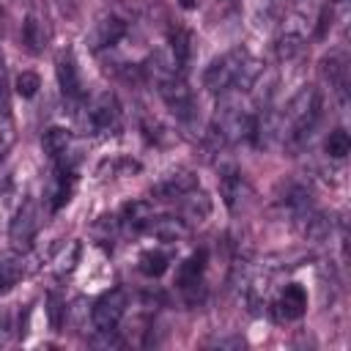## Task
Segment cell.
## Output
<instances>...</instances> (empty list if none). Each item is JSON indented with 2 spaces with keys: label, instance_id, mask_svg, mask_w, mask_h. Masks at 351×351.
<instances>
[{
  "label": "cell",
  "instance_id": "cell-1",
  "mask_svg": "<svg viewBox=\"0 0 351 351\" xmlns=\"http://www.w3.org/2000/svg\"><path fill=\"white\" fill-rule=\"evenodd\" d=\"M258 77H261V63L244 47H236V49H230V52H225L208 63V69L203 71V88L208 93L222 96L230 88L250 90Z\"/></svg>",
  "mask_w": 351,
  "mask_h": 351
},
{
  "label": "cell",
  "instance_id": "cell-2",
  "mask_svg": "<svg viewBox=\"0 0 351 351\" xmlns=\"http://www.w3.org/2000/svg\"><path fill=\"white\" fill-rule=\"evenodd\" d=\"M321 118V93L313 85L299 88L291 101L285 104V112L280 115V140L288 148H299L304 145V140L310 137L313 126Z\"/></svg>",
  "mask_w": 351,
  "mask_h": 351
},
{
  "label": "cell",
  "instance_id": "cell-3",
  "mask_svg": "<svg viewBox=\"0 0 351 351\" xmlns=\"http://www.w3.org/2000/svg\"><path fill=\"white\" fill-rule=\"evenodd\" d=\"M126 307H129V296H126L123 288H110V291H104V293L93 302V307H90V324H93V329H96V332H110V329H115V326L121 324Z\"/></svg>",
  "mask_w": 351,
  "mask_h": 351
},
{
  "label": "cell",
  "instance_id": "cell-4",
  "mask_svg": "<svg viewBox=\"0 0 351 351\" xmlns=\"http://www.w3.org/2000/svg\"><path fill=\"white\" fill-rule=\"evenodd\" d=\"M121 123V104L112 90H101L85 107V126L90 132H112Z\"/></svg>",
  "mask_w": 351,
  "mask_h": 351
},
{
  "label": "cell",
  "instance_id": "cell-5",
  "mask_svg": "<svg viewBox=\"0 0 351 351\" xmlns=\"http://www.w3.org/2000/svg\"><path fill=\"white\" fill-rule=\"evenodd\" d=\"M156 90H159V96L165 99L167 110H170L181 123H189V121L195 118V96H192V90H189V85H186V80H184L181 74H176V77H170V80H165V82H159Z\"/></svg>",
  "mask_w": 351,
  "mask_h": 351
},
{
  "label": "cell",
  "instance_id": "cell-6",
  "mask_svg": "<svg viewBox=\"0 0 351 351\" xmlns=\"http://www.w3.org/2000/svg\"><path fill=\"white\" fill-rule=\"evenodd\" d=\"M123 33H126V19H123L121 14H115V11H107V14H101V16L93 22V27H90L88 36H85V44H88L93 52H101V49L118 44V41L123 38Z\"/></svg>",
  "mask_w": 351,
  "mask_h": 351
},
{
  "label": "cell",
  "instance_id": "cell-7",
  "mask_svg": "<svg viewBox=\"0 0 351 351\" xmlns=\"http://www.w3.org/2000/svg\"><path fill=\"white\" fill-rule=\"evenodd\" d=\"M38 228H41V208H38L36 200H27V203L16 211V217H14V222H11V230H8L11 244H14L16 250H27L30 241H33V236L38 233Z\"/></svg>",
  "mask_w": 351,
  "mask_h": 351
},
{
  "label": "cell",
  "instance_id": "cell-8",
  "mask_svg": "<svg viewBox=\"0 0 351 351\" xmlns=\"http://www.w3.org/2000/svg\"><path fill=\"white\" fill-rule=\"evenodd\" d=\"M55 74H58V85H60V93L66 96V101H80L82 99V80H80V66H77L71 49L58 52Z\"/></svg>",
  "mask_w": 351,
  "mask_h": 351
},
{
  "label": "cell",
  "instance_id": "cell-9",
  "mask_svg": "<svg viewBox=\"0 0 351 351\" xmlns=\"http://www.w3.org/2000/svg\"><path fill=\"white\" fill-rule=\"evenodd\" d=\"M348 52L340 47V49H332L324 60H321V77L329 82V88L340 96V101L346 104V93H348Z\"/></svg>",
  "mask_w": 351,
  "mask_h": 351
},
{
  "label": "cell",
  "instance_id": "cell-10",
  "mask_svg": "<svg viewBox=\"0 0 351 351\" xmlns=\"http://www.w3.org/2000/svg\"><path fill=\"white\" fill-rule=\"evenodd\" d=\"M219 195H222V203L230 208V211H239L244 195H247V181H244V173L233 165V162H225L219 165Z\"/></svg>",
  "mask_w": 351,
  "mask_h": 351
},
{
  "label": "cell",
  "instance_id": "cell-11",
  "mask_svg": "<svg viewBox=\"0 0 351 351\" xmlns=\"http://www.w3.org/2000/svg\"><path fill=\"white\" fill-rule=\"evenodd\" d=\"M197 186V176L192 170H173L167 176H162L156 184H154V197L159 200H178L181 195H186L189 189Z\"/></svg>",
  "mask_w": 351,
  "mask_h": 351
},
{
  "label": "cell",
  "instance_id": "cell-12",
  "mask_svg": "<svg viewBox=\"0 0 351 351\" xmlns=\"http://www.w3.org/2000/svg\"><path fill=\"white\" fill-rule=\"evenodd\" d=\"M274 313L280 321H299L307 313V291L296 282H288L274 304Z\"/></svg>",
  "mask_w": 351,
  "mask_h": 351
},
{
  "label": "cell",
  "instance_id": "cell-13",
  "mask_svg": "<svg viewBox=\"0 0 351 351\" xmlns=\"http://www.w3.org/2000/svg\"><path fill=\"white\" fill-rule=\"evenodd\" d=\"M206 250H197V252H192L181 266H178V271H176V285L189 296L197 285H200V277H203V269H206Z\"/></svg>",
  "mask_w": 351,
  "mask_h": 351
},
{
  "label": "cell",
  "instance_id": "cell-14",
  "mask_svg": "<svg viewBox=\"0 0 351 351\" xmlns=\"http://www.w3.org/2000/svg\"><path fill=\"white\" fill-rule=\"evenodd\" d=\"M178 203H181V219L184 222H203L211 214V197L206 192H200L197 186L189 189L186 195H181Z\"/></svg>",
  "mask_w": 351,
  "mask_h": 351
},
{
  "label": "cell",
  "instance_id": "cell-15",
  "mask_svg": "<svg viewBox=\"0 0 351 351\" xmlns=\"http://www.w3.org/2000/svg\"><path fill=\"white\" fill-rule=\"evenodd\" d=\"M118 219H121V225H126L132 230H145L148 222L154 219V206H151V200H129L121 208Z\"/></svg>",
  "mask_w": 351,
  "mask_h": 351
},
{
  "label": "cell",
  "instance_id": "cell-16",
  "mask_svg": "<svg viewBox=\"0 0 351 351\" xmlns=\"http://www.w3.org/2000/svg\"><path fill=\"white\" fill-rule=\"evenodd\" d=\"M71 189H74V176H71V167L69 165H58L55 170V178H52V189H49V208L58 211L63 208L69 200H71Z\"/></svg>",
  "mask_w": 351,
  "mask_h": 351
},
{
  "label": "cell",
  "instance_id": "cell-17",
  "mask_svg": "<svg viewBox=\"0 0 351 351\" xmlns=\"http://www.w3.org/2000/svg\"><path fill=\"white\" fill-rule=\"evenodd\" d=\"M145 230H151V233H154L156 239H162V241H178V239L186 236L189 225H186L181 217H154Z\"/></svg>",
  "mask_w": 351,
  "mask_h": 351
},
{
  "label": "cell",
  "instance_id": "cell-18",
  "mask_svg": "<svg viewBox=\"0 0 351 351\" xmlns=\"http://www.w3.org/2000/svg\"><path fill=\"white\" fill-rule=\"evenodd\" d=\"M304 47H307V41H304V33L285 27V30H282V36L274 41V55H277V60L288 63V60L299 58V55L304 52Z\"/></svg>",
  "mask_w": 351,
  "mask_h": 351
},
{
  "label": "cell",
  "instance_id": "cell-19",
  "mask_svg": "<svg viewBox=\"0 0 351 351\" xmlns=\"http://www.w3.org/2000/svg\"><path fill=\"white\" fill-rule=\"evenodd\" d=\"M71 145V132L66 126H49L44 134H41V148L49 159H60Z\"/></svg>",
  "mask_w": 351,
  "mask_h": 351
},
{
  "label": "cell",
  "instance_id": "cell-20",
  "mask_svg": "<svg viewBox=\"0 0 351 351\" xmlns=\"http://www.w3.org/2000/svg\"><path fill=\"white\" fill-rule=\"evenodd\" d=\"M22 38H25V47H27L33 55H38V52L47 47V25L41 22L38 14H27V19H25V25H22Z\"/></svg>",
  "mask_w": 351,
  "mask_h": 351
},
{
  "label": "cell",
  "instance_id": "cell-21",
  "mask_svg": "<svg viewBox=\"0 0 351 351\" xmlns=\"http://www.w3.org/2000/svg\"><path fill=\"white\" fill-rule=\"evenodd\" d=\"M25 274V261L14 252L0 255V293H8Z\"/></svg>",
  "mask_w": 351,
  "mask_h": 351
},
{
  "label": "cell",
  "instance_id": "cell-22",
  "mask_svg": "<svg viewBox=\"0 0 351 351\" xmlns=\"http://www.w3.org/2000/svg\"><path fill=\"white\" fill-rule=\"evenodd\" d=\"M167 49H170V55L176 58L178 69L184 71V66L189 63V55H192V33L184 30V27L170 30V44H167Z\"/></svg>",
  "mask_w": 351,
  "mask_h": 351
},
{
  "label": "cell",
  "instance_id": "cell-23",
  "mask_svg": "<svg viewBox=\"0 0 351 351\" xmlns=\"http://www.w3.org/2000/svg\"><path fill=\"white\" fill-rule=\"evenodd\" d=\"M324 151H326L332 159H346L348 151H351V137H348V132H346V129L329 132V137H326V143H324Z\"/></svg>",
  "mask_w": 351,
  "mask_h": 351
},
{
  "label": "cell",
  "instance_id": "cell-24",
  "mask_svg": "<svg viewBox=\"0 0 351 351\" xmlns=\"http://www.w3.org/2000/svg\"><path fill=\"white\" fill-rule=\"evenodd\" d=\"M137 266H140V271L145 277H162L167 271V255L165 252H156V250H148V252L140 255V263Z\"/></svg>",
  "mask_w": 351,
  "mask_h": 351
},
{
  "label": "cell",
  "instance_id": "cell-25",
  "mask_svg": "<svg viewBox=\"0 0 351 351\" xmlns=\"http://www.w3.org/2000/svg\"><path fill=\"white\" fill-rule=\"evenodd\" d=\"M118 228H121V219H118V217H101V219H96V225L90 228V236H93L99 244H107V241L118 233Z\"/></svg>",
  "mask_w": 351,
  "mask_h": 351
},
{
  "label": "cell",
  "instance_id": "cell-26",
  "mask_svg": "<svg viewBox=\"0 0 351 351\" xmlns=\"http://www.w3.org/2000/svg\"><path fill=\"white\" fill-rule=\"evenodd\" d=\"M38 88H41L38 74H33V71H22V74L16 77V93H19L22 99H33V96L38 93Z\"/></svg>",
  "mask_w": 351,
  "mask_h": 351
},
{
  "label": "cell",
  "instance_id": "cell-27",
  "mask_svg": "<svg viewBox=\"0 0 351 351\" xmlns=\"http://www.w3.org/2000/svg\"><path fill=\"white\" fill-rule=\"evenodd\" d=\"M47 310H49V324H52L55 329H60V324H63V318H66V304H63L55 293H49V299H47Z\"/></svg>",
  "mask_w": 351,
  "mask_h": 351
},
{
  "label": "cell",
  "instance_id": "cell-28",
  "mask_svg": "<svg viewBox=\"0 0 351 351\" xmlns=\"http://www.w3.org/2000/svg\"><path fill=\"white\" fill-rule=\"evenodd\" d=\"M77 261H80V241H71L69 244V255L63 252L60 258H58V271L63 274V271H71L74 266H77Z\"/></svg>",
  "mask_w": 351,
  "mask_h": 351
},
{
  "label": "cell",
  "instance_id": "cell-29",
  "mask_svg": "<svg viewBox=\"0 0 351 351\" xmlns=\"http://www.w3.org/2000/svg\"><path fill=\"white\" fill-rule=\"evenodd\" d=\"M11 110V96H8V77H5V66L0 63V112L8 118Z\"/></svg>",
  "mask_w": 351,
  "mask_h": 351
},
{
  "label": "cell",
  "instance_id": "cell-30",
  "mask_svg": "<svg viewBox=\"0 0 351 351\" xmlns=\"http://www.w3.org/2000/svg\"><path fill=\"white\" fill-rule=\"evenodd\" d=\"M178 5L189 11V8H195V5H197V0H178Z\"/></svg>",
  "mask_w": 351,
  "mask_h": 351
},
{
  "label": "cell",
  "instance_id": "cell-31",
  "mask_svg": "<svg viewBox=\"0 0 351 351\" xmlns=\"http://www.w3.org/2000/svg\"><path fill=\"white\" fill-rule=\"evenodd\" d=\"M0 63H3V52H0Z\"/></svg>",
  "mask_w": 351,
  "mask_h": 351
},
{
  "label": "cell",
  "instance_id": "cell-32",
  "mask_svg": "<svg viewBox=\"0 0 351 351\" xmlns=\"http://www.w3.org/2000/svg\"><path fill=\"white\" fill-rule=\"evenodd\" d=\"M337 3H346V0H337Z\"/></svg>",
  "mask_w": 351,
  "mask_h": 351
}]
</instances>
